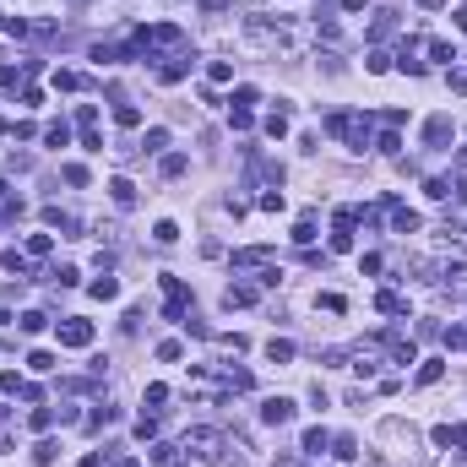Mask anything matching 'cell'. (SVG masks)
<instances>
[{"label": "cell", "instance_id": "8992f818", "mask_svg": "<svg viewBox=\"0 0 467 467\" xmlns=\"http://www.w3.org/2000/svg\"><path fill=\"white\" fill-rule=\"evenodd\" d=\"M261 418H266V424H288V418H294V402H288V396H266V402H261Z\"/></svg>", "mask_w": 467, "mask_h": 467}, {"label": "cell", "instance_id": "603a6c76", "mask_svg": "<svg viewBox=\"0 0 467 467\" xmlns=\"http://www.w3.org/2000/svg\"><path fill=\"white\" fill-rule=\"evenodd\" d=\"M157 147H168V131H157V125H153V131L142 136V153H157Z\"/></svg>", "mask_w": 467, "mask_h": 467}, {"label": "cell", "instance_id": "5bb4252c", "mask_svg": "<svg viewBox=\"0 0 467 467\" xmlns=\"http://www.w3.org/2000/svg\"><path fill=\"white\" fill-rule=\"evenodd\" d=\"M429 60H440V66H451V60H457V49H451L446 38H429Z\"/></svg>", "mask_w": 467, "mask_h": 467}, {"label": "cell", "instance_id": "f35d334b", "mask_svg": "<svg viewBox=\"0 0 467 467\" xmlns=\"http://www.w3.org/2000/svg\"><path fill=\"white\" fill-rule=\"evenodd\" d=\"M27 424H33V429H49V424H55V413H49V407H33V418H27Z\"/></svg>", "mask_w": 467, "mask_h": 467}, {"label": "cell", "instance_id": "7a4b0ae2", "mask_svg": "<svg viewBox=\"0 0 467 467\" xmlns=\"http://www.w3.org/2000/svg\"><path fill=\"white\" fill-rule=\"evenodd\" d=\"M424 272H435V283H462L467 255H435V261H424Z\"/></svg>", "mask_w": 467, "mask_h": 467}, {"label": "cell", "instance_id": "ba28073f", "mask_svg": "<svg viewBox=\"0 0 467 467\" xmlns=\"http://www.w3.org/2000/svg\"><path fill=\"white\" fill-rule=\"evenodd\" d=\"M223 305H229V310H244V305H255V288H250V283H229V288H223Z\"/></svg>", "mask_w": 467, "mask_h": 467}, {"label": "cell", "instance_id": "9a60e30c", "mask_svg": "<svg viewBox=\"0 0 467 467\" xmlns=\"http://www.w3.org/2000/svg\"><path fill=\"white\" fill-rule=\"evenodd\" d=\"M223 386L229 391H250V370H233L229 364V370H223Z\"/></svg>", "mask_w": 467, "mask_h": 467}, {"label": "cell", "instance_id": "8d00e7d4", "mask_svg": "<svg viewBox=\"0 0 467 467\" xmlns=\"http://www.w3.org/2000/svg\"><path fill=\"white\" fill-rule=\"evenodd\" d=\"M49 244H55L49 233H33V239H27V250H33V255H49Z\"/></svg>", "mask_w": 467, "mask_h": 467}, {"label": "cell", "instance_id": "4fadbf2b", "mask_svg": "<svg viewBox=\"0 0 467 467\" xmlns=\"http://www.w3.org/2000/svg\"><path fill=\"white\" fill-rule=\"evenodd\" d=\"M440 375H446V364H440V359H424V364H418V386H435Z\"/></svg>", "mask_w": 467, "mask_h": 467}, {"label": "cell", "instance_id": "44dd1931", "mask_svg": "<svg viewBox=\"0 0 467 467\" xmlns=\"http://www.w3.org/2000/svg\"><path fill=\"white\" fill-rule=\"evenodd\" d=\"M391 223H396V233H413V229H418V212H407V207H396V218H391Z\"/></svg>", "mask_w": 467, "mask_h": 467}, {"label": "cell", "instance_id": "83f0119b", "mask_svg": "<svg viewBox=\"0 0 467 467\" xmlns=\"http://www.w3.org/2000/svg\"><path fill=\"white\" fill-rule=\"evenodd\" d=\"M44 142H49V147H66V142H71V131H66V125H49V131H44Z\"/></svg>", "mask_w": 467, "mask_h": 467}, {"label": "cell", "instance_id": "d4e9b609", "mask_svg": "<svg viewBox=\"0 0 467 467\" xmlns=\"http://www.w3.org/2000/svg\"><path fill=\"white\" fill-rule=\"evenodd\" d=\"M348 125H353V114H326V131L331 136H348Z\"/></svg>", "mask_w": 467, "mask_h": 467}, {"label": "cell", "instance_id": "cb8c5ba5", "mask_svg": "<svg viewBox=\"0 0 467 467\" xmlns=\"http://www.w3.org/2000/svg\"><path fill=\"white\" fill-rule=\"evenodd\" d=\"M114 120H120V125H142V109H136V103H120Z\"/></svg>", "mask_w": 467, "mask_h": 467}, {"label": "cell", "instance_id": "30bf717a", "mask_svg": "<svg viewBox=\"0 0 467 467\" xmlns=\"http://www.w3.org/2000/svg\"><path fill=\"white\" fill-rule=\"evenodd\" d=\"M109 196H114V207H136V185L131 179H109Z\"/></svg>", "mask_w": 467, "mask_h": 467}, {"label": "cell", "instance_id": "277c9868", "mask_svg": "<svg viewBox=\"0 0 467 467\" xmlns=\"http://www.w3.org/2000/svg\"><path fill=\"white\" fill-rule=\"evenodd\" d=\"M381 342H386L391 364H418V353H413V342H407V337H396V331H381Z\"/></svg>", "mask_w": 467, "mask_h": 467}, {"label": "cell", "instance_id": "ffe728a7", "mask_svg": "<svg viewBox=\"0 0 467 467\" xmlns=\"http://www.w3.org/2000/svg\"><path fill=\"white\" fill-rule=\"evenodd\" d=\"M331 446H337V457H342V462H353V457H359V440H353V435H337Z\"/></svg>", "mask_w": 467, "mask_h": 467}, {"label": "cell", "instance_id": "e575fe53", "mask_svg": "<svg viewBox=\"0 0 467 467\" xmlns=\"http://www.w3.org/2000/svg\"><path fill=\"white\" fill-rule=\"evenodd\" d=\"M294 239H299V244H310V239H315V218H299V229H294Z\"/></svg>", "mask_w": 467, "mask_h": 467}, {"label": "cell", "instance_id": "9c48e42d", "mask_svg": "<svg viewBox=\"0 0 467 467\" xmlns=\"http://www.w3.org/2000/svg\"><path fill=\"white\" fill-rule=\"evenodd\" d=\"M266 255H272L266 244H255V250H239V255H233V272H250V266H266Z\"/></svg>", "mask_w": 467, "mask_h": 467}, {"label": "cell", "instance_id": "3957f363", "mask_svg": "<svg viewBox=\"0 0 467 467\" xmlns=\"http://www.w3.org/2000/svg\"><path fill=\"white\" fill-rule=\"evenodd\" d=\"M163 288H168L163 315H168V320H185V299H190V294H185V283H179V277H163Z\"/></svg>", "mask_w": 467, "mask_h": 467}, {"label": "cell", "instance_id": "d6a6232c", "mask_svg": "<svg viewBox=\"0 0 467 467\" xmlns=\"http://www.w3.org/2000/svg\"><path fill=\"white\" fill-rule=\"evenodd\" d=\"M462 233H467V229H462V223H457V218H446V223H440V239H451V244H457Z\"/></svg>", "mask_w": 467, "mask_h": 467}, {"label": "cell", "instance_id": "2e32d148", "mask_svg": "<svg viewBox=\"0 0 467 467\" xmlns=\"http://www.w3.org/2000/svg\"><path fill=\"white\" fill-rule=\"evenodd\" d=\"M55 457H60V446H55V440H38V446H33V462H38V467H49Z\"/></svg>", "mask_w": 467, "mask_h": 467}, {"label": "cell", "instance_id": "60d3db41", "mask_svg": "<svg viewBox=\"0 0 467 467\" xmlns=\"http://www.w3.org/2000/svg\"><path fill=\"white\" fill-rule=\"evenodd\" d=\"M55 87H66V92H77V87H81V77H77V71H60V77H55Z\"/></svg>", "mask_w": 467, "mask_h": 467}, {"label": "cell", "instance_id": "7402d4cb", "mask_svg": "<svg viewBox=\"0 0 467 467\" xmlns=\"http://www.w3.org/2000/svg\"><path fill=\"white\" fill-rule=\"evenodd\" d=\"M185 71H190V66H185V60H168V66H163V71H157V81H168V87H174V81L185 77Z\"/></svg>", "mask_w": 467, "mask_h": 467}, {"label": "cell", "instance_id": "ab89813d", "mask_svg": "<svg viewBox=\"0 0 467 467\" xmlns=\"http://www.w3.org/2000/svg\"><path fill=\"white\" fill-rule=\"evenodd\" d=\"M364 66H370V71H391V55H386V49H375V55H370Z\"/></svg>", "mask_w": 467, "mask_h": 467}, {"label": "cell", "instance_id": "8fae6325", "mask_svg": "<svg viewBox=\"0 0 467 467\" xmlns=\"http://www.w3.org/2000/svg\"><path fill=\"white\" fill-rule=\"evenodd\" d=\"M375 310H381V315H407V299L386 288V294H375Z\"/></svg>", "mask_w": 467, "mask_h": 467}, {"label": "cell", "instance_id": "836d02e7", "mask_svg": "<svg viewBox=\"0 0 467 467\" xmlns=\"http://www.w3.org/2000/svg\"><path fill=\"white\" fill-rule=\"evenodd\" d=\"M153 239H157V244H174V239H179V229H174V223H157Z\"/></svg>", "mask_w": 467, "mask_h": 467}, {"label": "cell", "instance_id": "52a82bcc", "mask_svg": "<svg viewBox=\"0 0 467 467\" xmlns=\"http://www.w3.org/2000/svg\"><path fill=\"white\" fill-rule=\"evenodd\" d=\"M451 136H457V131H451V120H446V114H435V120L424 125V142H429V147H446Z\"/></svg>", "mask_w": 467, "mask_h": 467}, {"label": "cell", "instance_id": "484cf974", "mask_svg": "<svg viewBox=\"0 0 467 467\" xmlns=\"http://www.w3.org/2000/svg\"><path fill=\"white\" fill-rule=\"evenodd\" d=\"M0 266H5V272H16V277H27V261H22L16 250H5V255H0Z\"/></svg>", "mask_w": 467, "mask_h": 467}, {"label": "cell", "instance_id": "4dcf8cb0", "mask_svg": "<svg viewBox=\"0 0 467 467\" xmlns=\"http://www.w3.org/2000/svg\"><path fill=\"white\" fill-rule=\"evenodd\" d=\"M60 174H66V185H87V168H81V163H66Z\"/></svg>", "mask_w": 467, "mask_h": 467}, {"label": "cell", "instance_id": "7c38bea8", "mask_svg": "<svg viewBox=\"0 0 467 467\" xmlns=\"http://www.w3.org/2000/svg\"><path fill=\"white\" fill-rule=\"evenodd\" d=\"M266 359H272V364H288V359H294V342H288V337H272V342H266Z\"/></svg>", "mask_w": 467, "mask_h": 467}, {"label": "cell", "instance_id": "6da1fadb", "mask_svg": "<svg viewBox=\"0 0 467 467\" xmlns=\"http://www.w3.org/2000/svg\"><path fill=\"white\" fill-rule=\"evenodd\" d=\"M179 451H185V462H190V467H212L218 457H223V429H212V424H196V429H185Z\"/></svg>", "mask_w": 467, "mask_h": 467}, {"label": "cell", "instance_id": "1f68e13d", "mask_svg": "<svg viewBox=\"0 0 467 467\" xmlns=\"http://www.w3.org/2000/svg\"><path fill=\"white\" fill-rule=\"evenodd\" d=\"M207 77H212V81H229L233 66H229V60H212V66H207Z\"/></svg>", "mask_w": 467, "mask_h": 467}, {"label": "cell", "instance_id": "b9f144b4", "mask_svg": "<svg viewBox=\"0 0 467 467\" xmlns=\"http://www.w3.org/2000/svg\"><path fill=\"white\" fill-rule=\"evenodd\" d=\"M457 201H462V207H467V174H462V179H457Z\"/></svg>", "mask_w": 467, "mask_h": 467}, {"label": "cell", "instance_id": "f546056e", "mask_svg": "<svg viewBox=\"0 0 467 467\" xmlns=\"http://www.w3.org/2000/svg\"><path fill=\"white\" fill-rule=\"evenodd\" d=\"M163 174H168V179H179V174H185V157L168 153V157H163Z\"/></svg>", "mask_w": 467, "mask_h": 467}, {"label": "cell", "instance_id": "5b68a950", "mask_svg": "<svg viewBox=\"0 0 467 467\" xmlns=\"http://www.w3.org/2000/svg\"><path fill=\"white\" fill-rule=\"evenodd\" d=\"M60 342L66 348H87L92 342V320H60Z\"/></svg>", "mask_w": 467, "mask_h": 467}, {"label": "cell", "instance_id": "ac0fdd59", "mask_svg": "<svg viewBox=\"0 0 467 467\" xmlns=\"http://www.w3.org/2000/svg\"><path fill=\"white\" fill-rule=\"evenodd\" d=\"M266 136H272V142H277V136H288V114H283V109H277V114H266Z\"/></svg>", "mask_w": 467, "mask_h": 467}, {"label": "cell", "instance_id": "d590c367", "mask_svg": "<svg viewBox=\"0 0 467 467\" xmlns=\"http://www.w3.org/2000/svg\"><path fill=\"white\" fill-rule=\"evenodd\" d=\"M261 212H283V190H266L261 196Z\"/></svg>", "mask_w": 467, "mask_h": 467}, {"label": "cell", "instance_id": "4316f807", "mask_svg": "<svg viewBox=\"0 0 467 467\" xmlns=\"http://www.w3.org/2000/svg\"><path fill=\"white\" fill-rule=\"evenodd\" d=\"M331 250H337V255H348V250H353V229H337V233H331Z\"/></svg>", "mask_w": 467, "mask_h": 467}, {"label": "cell", "instance_id": "d6986e66", "mask_svg": "<svg viewBox=\"0 0 467 467\" xmlns=\"http://www.w3.org/2000/svg\"><path fill=\"white\" fill-rule=\"evenodd\" d=\"M87 294H92V299H114V294H120V283H114V277H98Z\"/></svg>", "mask_w": 467, "mask_h": 467}, {"label": "cell", "instance_id": "ee69618b", "mask_svg": "<svg viewBox=\"0 0 467 467\" xmlns=\"http://www.w3.org/2000/svg\"><path fill=\"white\" fill-rule=\"evenodd\" d=\"M418 5H429V11H440V5H446V0H418Z\"/></svg>", "mask_w": 467, "mask_h": 467}, {"label": "cell", "instance_id": "7bdbcfd3", "mask_svg": "<svg viewBox=\"0 0 467 467\" xmlns=\"http://www.w3.org/2000/svg\"><path fill=\"white\" fill-rule=\"evenodd\" d=\"M342 5H348V11H364V0H342Z\"/></svg>", "mask_w": 467, "mask_h": 467}, {"label": "cell", "instance_id": "e0dca14e", "mask_svg": "<svg viewBox=\"0 0 467 467\" xmlns=\"http://www.w3.org/2000/svg\"><path fill=\"white\" fill-rule=\"evenodd\" d=\"M326 446H331V435H326V429H310V435H305V451H310V457H320Z\"/></svg>", "mask_w": 467, "mask_h": 467}, {"label": "cell", "instance_id": "f1b7e54d", "mask_svg": "<svg viewBox=\"0 0 467 467\" xmlns=\"http://www.w3.org/2000/svg\"><path fill=\"white\" fill-rule=\"evenodd\" d=\"M315 305H320V310H331V315H337V310H348V299H342V294H320Z\"/></svg>", "mask_w": 467, "mask_h": 467}, {"label": "cell", "instance_id": "74e56055", "mask_svg": "<svg viewBox=\"0 0 467 467\" xmlns=\"http://www.w3.org/2000/svg\"><path fill=\"white\" fill-rule=\"evenodd\" d=\"M27 364H33V370H38V375H44V370H55V353H44V348H38V353H33V359H27Z\"/></svg>", "mask_w": 467, "mask_h": 467}]
</instances>
